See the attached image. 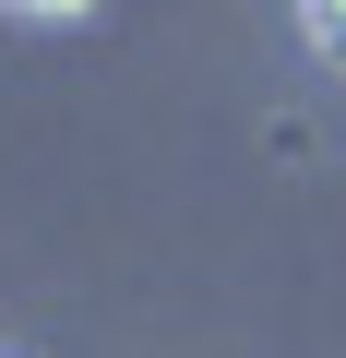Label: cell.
<instances>
[{
    "instance_id": "cell-1",
    "label": "cell",
    "mask_w": 346,
    "mask_h": 358,
    "mask_svg": "<svg viewBox=\"0 0 346 358\" xmlns=\"http://www.w3.org/2000/svg\"><path fill=\"white\" fill-rule=\"evenodd\" d=\"M298 36H310V48L346 72V0H298Z\"/></svg>"
},
{
    "instance_id": "cell-2",
    "label": "cell",
    "mask_w": 346,
    "mask_h": 358,
    "mask_svg": "<svg viewBox=\"0 0 346 358\" xmlns=\"http://www.w3.org/2000/svg\"><path fill=\"white\" fill-rule=\"evenodd\" d=\"M0 13H24V24H84L96 0H0Z\"/></svg>"
}]
</instances>
